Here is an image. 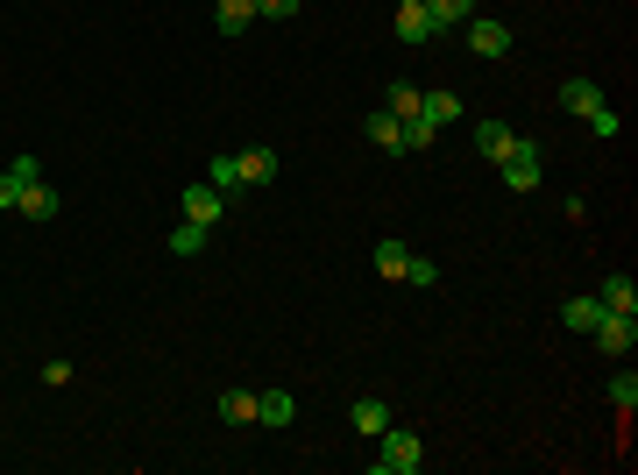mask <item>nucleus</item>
Masks as SVG:
<instances>
[{"label":"nucleus","instance_id":"f257e3e1","mask_svg":"<svg viewBox=\"0 0 638 475\" xmlns=\"http://www.w3.org/2000/svg\"><path fill=\"white\" fill-rule=\"evenodd\" d=\"M369 468H376V475H419V468H426V440H419L412 426L390 419V426L376 433V461H369Z\"/></svg>","mask_w":638,"mask_h":475},{"label":"nucleus","instance_id":"f03ea898","mask_svg":"<svg viewBox=\"0 0 638 475\" xmlns=\"http://www.w3.org/2000/svg\"><path fill=\"white\" fill-rule=\"evenodd\" d=\"M539 164H546V156H539V142H532V135H511V149L497 156V171H504V185H511V192H539Z\"/></svg>","mask_w":638,"mask_h":475},{"label":"nucleus","instance_id":"7ed1b4c3","mask_svg":"<svg viewBox=\"0 0 638 475\" xmlns=\"http://www.w3.org/2000/svg\"><path fill=\"white\" fill-rule=\"evenodd\" d=\"M589 341H596L603 355H617V362H624V355L638 348V312H603V320L589 327Z\"/></svg>","mask_w":638,"mask_h":475},{"label":"nucleus","instance_id":"20e7f679","mask_svg":"<svg viewBox=\"0 0 638 475\" xmlns=\"http://www.w3.org/2000/svg\"><path fill=\"white\" fill-rule=\"evenodd\" d=\"M461 29H468V50L475 57H504L511 50V22H497V15H468Z\"/></svg>","mask_w":638,"mask_h":475},{"label":"nucleus","instance_id":"39448f33","mask_svg":"<svg viewBox=\"0 0 638 475\" xmlns=\"http://www.w3.org/2000/svg\"><path fill=\"white\" fill-rule=\"evenodd\" d=\"M36 178H43V164H36V156H15V164L0 171V213H15V206H22V192H29Z\"/></svg>","mask_w":638,"mask_h":475},{"label":"nucleus","instance_id":"423d86ee","mask_svg":"<svg viewBox=\"0 0 638 475\" xmlns=\"http://www.w3.org/2000/svg\"><path fill=\"white\" fill-rule=\"evenodd\" d=\"M561 107H568V114H582V121H596L610 100H603V86H596V78H568V86H561Z\"/></svg>","mask_w":638,"mask_h":475},{"label":"nucleus","instance_id":"0eeeda50","mask_svg":"<svg viewBox=\"0 0 638 475\" xmlns=\"http://www.w3.org/2000/svg\"><path fill=\"white\" fill-rule=\"evenodd\" d=\"M220 213H227V199L199 178V185H185V220H199V227H220Z\"/></svg>","mask_w":638,"mask_h":475},{"label":"nucleus","instance_id":"6e6552de","mask_svg":"<svg viewBox=\"0 0 638 475\" xmlns=\"http://www.w3.org/2000/svg\"><path fill=\"white\" fill-rule=\"evenodd\" d=\"M291 419H298L291 390H256V426H291Z\"/></svg>","mask_w":638,"mask_h":475},{"label":"nucleus","instance_id":"1a4fd4ad","mask_svg":"<svg viewBox=\"0 0 638 475\" xmlns=\"http://www.w3.org/2000/svg\"><path fill=\"white\" fill-rule=\"evenodd\" d=\"M206 185H213L220 199H234V192H249V178H242V156H213V164H206Z\"/></svg>","mask_w":638,"mask_h":475},{"label":"nucleus","instance_id":"9d476101","mask_svg":"<svg viewBox=\"0 0 638 475\" xmlns=\"http://www.w3.org/2000/svg\"><path fill=\"white\" fill-rule=\"evenodd\" d=\"M213 22H220V36H242L256 22V0H213Z\"/></svg>","mask_w":638,"mask_h":475},{"label":"nucleus","instance_id":"9b49d317","mask_svg":"<svg viewBox=\"0 0 638 475\" xmlns=\"http://www.w3.org/2000/svg\"><path fill=\"white\" fill-rule=\"evenodd\" d=\"M596 305H603V312H638V284H631V277H603Z\"/></svg>","mask_w":638,"mask_h":475},{"label":"nucleus","instance_id":"f8f14e48","mask_svg":"<svg viewBox=\"0 0 638 475\" xmlns=\"http://www.w3.org/2000/svg\"><path fill=\"white\" fill-rule=\"evenodd\" d=\"M242 178H249V185H270V178H277V149H270V142L242 149Z\"/></svg>","mask_w":638,"mask_h":475},{"label":"nucleus","instance_id":"ddd939ff","mask_svg":"<svg viewBox=\"0 0 638 475\" xmlns=\"http://www.w3.org/2000/svg\"><path fill=\"white\" fill-rule=\"evenodd\" d=\"M362 128H369V142H376V149H405V121H397L390 107H383V114H369Z\"/></svg>","mask_w":638,"mask_h":475},{"label":"nucleus","instance_id":"4468645a","mask_svg":"<svg viewBox=\"0 0 638 475\" xmlns=\"http://www.w3.org/2000/svg\"><path fill=\"white\" fill-rule=\"evenodd\" d=\"M426 15H433V29L447 36V29H461V22L475 15V0H426Z\"/></svg>","mask_w":638,"mask_h":475},{"label":"nucleus","instance_id":"2eb2a0df","mask_svg":"<svg viewBox=\"0 0 638 475\" xmlns=\"http://www.w3.org/2000/svg\"><path fill=\"white\" fill-rule=\"evenodd\" d=\"M397 36H405V43H433L440 29H433V15H426V8H397Z\"/></svg>","mask_w":638,"mask_h":475},{"label":"nucleus","instance_id":"dca6fc26","mask_svg":"<svg viewBox=\"0 0 638 475\" xmlns=\"http://www.w3.org/2000/svg\"><path fill=\"white\" fill-rule=\"evenodd\" d=\"M390 419H397V412H390V405H383V398H355V426H362V433H369V440H376V433H383V426H390Z\"/></svg>","mask_w":638,"mask_h":475},{"label":"nucleus","instance_id":"f3484780","mask_svg":"<svg viewBox=\"0 0 638 475\" xmlns=\"http://www.w3.org/2000/svg\"><path fill=\"white\" fill-rule=\"evenodd\" d=\"M405 263H412V249H405V242H376V270H383L390 284H405Z\"/></svg>","mask_w":638,"mask_h":475},{"label":"nucleus","instance_id":"a211bd4d","mask_svg":"<svg viewBox=\"0 0 638 475\" xmlns=\"http://www.w3.org/2000/svg\"><path fill=\"white\" fill-rule=\"evenodd\" d=\"M475 149H483L490 164H497V156L511 149V128H504V121H475Z\"/></svg>","mask_w":638,"mask_h":475},{"label":"nucleus","instance_id":"6ab92c4d","mask_svg":"<svg viewBox=\"0 0 638 475\" xmlns=\"http://www.w3.org/2000/svg\"><path fill=\"white\" fill-rule=\"evenodd\" d=\"M220 419H227V426H249V419H256V390H227V398H220Z\"/></svg>","mask_w":638,"mask_h":475},{"label":"nucleus","instance_id":"aec40b11","mask_svg":"<svg viewBox=\"0 0 638 475\" xmlns=\"http://www.w3.org/2000/svg\"><path fill=\"white\" fill-rule=\"evenodd\" d=\"M454 114H461V100H454V93H426V100H419V121H433V128H447Z\"/></svg>","mask_w":638,"mask_h":475},{"label":"nucleus","instance_id":"412c9836","mask_svg":"<svg viewBox=\"0 0 638 475\" xmlns=\"http://www.w3.org/2000/svg\"><path fill=\"white\" fill-rule=\"evenodd\" d=\"M15 213H29V220H50V213H57V192H50V185L36 178V185L22 192V206H15Z\"/></svg>","mask_w":638,"mask_h":475},{"label":"nucleus","instance_id":"4be33fe9","mask_svg":"<svg viewBox=\"0 0 638 475\" xmlns=\"http://www.w3.org/2000/svg\"><path fill=\"white\" fill-rule=\"evenodd\" d=\"M561 320H568L575 334H589V327L603 320V305H596V298H568V305H561Z\"/></svg>","mask_w":638,"mask_h":475},{"label":"nucleus","instance_id":"5701e85b","mask_svg":"<svg viewBox=\"0 0 638 475\" xmlns=\"http://www.w3.org/2000/svg\"><path fill=\"white\" fill-rule=\"evenodd\" d=\"M199 249H206V227L199 220H178L171 227V256H199Z\"/></svg>","mask_w":638,"mask_h":475},{"label":"nucleus","instance_id":"b1692460","mask_svg":"<svg viewBox=\"0 0 638 475\" xmlns=\"http://www.w3.org/2000/svg\"><path fill=\"white\" fill-rule=\"evenodd\" d=\"M603 398H610L617 412H631V405H638V376H631V369H617V376H610V390H603Z\"/></svg>","mask_w":638,"mask_h":475},{"label":"nucleus","instance_id":"393cba45","mask_svg":"<svg viewBox=\"0 0 638 475\" xmlns=\"http://www.w3.org/2000/svg\"><path fill=\"white\" fill-rule=\"evenodd\" d=\"M419 100H426V93H419V86H405V78L390 86V114H397V121H412V114H419Z\"/></svg>","mask_w":638,"mask_h":475},{"label":"nucleus","instance_id":"a878e982","mask_svg":"<svg viewBox=\"0 0 638 475\" xmlns=\"http://www.w3.org/2000/svg\"><path fill=\"white\" fill-rule=\"evenodd\" d=\"M433 135H440V128H433V121H419V114L405 121V149H433Z\"/></svg>","mask_w":638,"mask_h":475},{"label":"nucleus","instance_id":"bb28decb","mask_svg":"<svg viewBox=\"0 0 638 475\" xmlns=\"http://www.w3.org/2000/svg\"><path fill=\"white\" fill-rule=\"evenodd\" d=\"M405 284H419V291H426V284H440V263H426V256H412V263H405Z\"/></svg>","mask_w":638,"mask_h":475},{"label":"nucleus","instance_id":"cd10ccee","mask_svg":"<svg viewBox=\"0 0 638 475\" xmlns=\"http://www.w3.org/2000/svg\"><path fill=\"white\" fill-rule=\"evenodd\" d=\"M256 15H270V22H291V15H298V0H256Z\"/></svg>","mask_w":638,"mask_h":475},{"label":"nucleus","instance_id":"c85d7f7f","mask_svg":"<svg viewBox=\"0 0 638 475\" xmlns=\"http://www.w3.org/2000/svg\"><path fill=\"white\" fill-rule=\"evenodd\" d=\"M397 8H426V0H397Z\"/></svg>","mask_w":638,"mask_h":475}]
</instances>
